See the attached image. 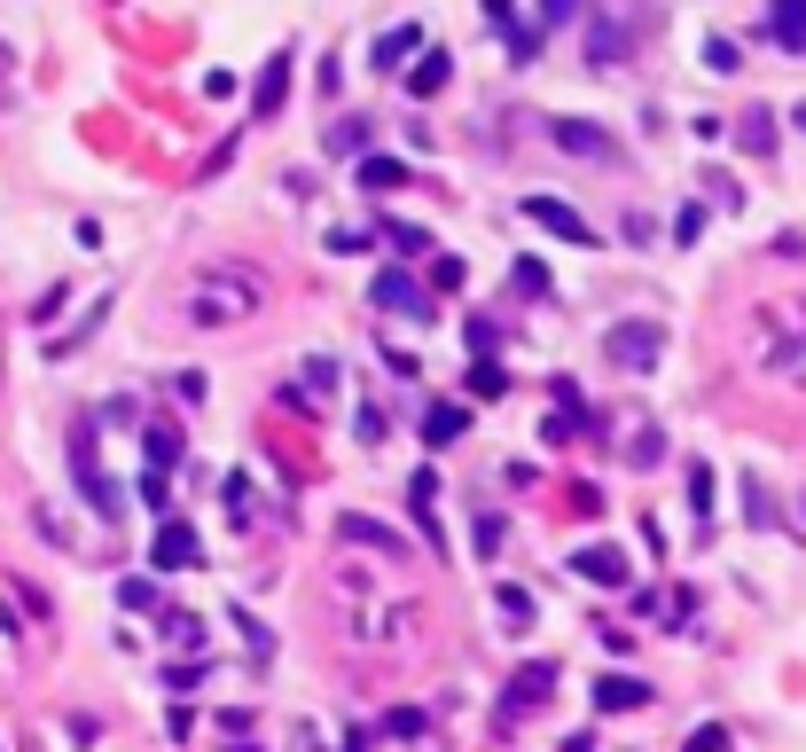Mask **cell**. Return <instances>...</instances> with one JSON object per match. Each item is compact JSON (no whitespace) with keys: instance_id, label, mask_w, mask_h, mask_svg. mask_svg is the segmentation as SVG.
Returning a JSON list of instances; mask_svg holds the SVG:
<instances>
[{"instance_id":"obj_1","label":"cell","mask_w":806,"mask_h":752,"mask_svg":"<svg viewBox=\"0 0 806 752\" xmlns=\"http://www.w3.org/2000/svg\"><path fill=\"white\" fill-rule=\"evenodd\" d=\"M258 306H266V283L251 267H197L181 290V321H197V329H235Z\"/></svg>"},{"instance_id":"obj_2","label":"cell","mask_w":806,"mask_h":752,"mask_svg":"<svg viewBox=\"0 0 806 752\" xmlns=\"http://www.w3.org/2000/svg\"><path fill=\"white\" fill-rule=\"evenodd\" d=\"M71 478H78V494L95 501V518H126V494L110 486V470H103V447H95V424H78L71 432Z\"/></svg>"},{"instance_id":"obj_3","label":"cell","mask_w":806,"mask_h":752,"mask_svg":"<svg viewBox=\"0 0 806 752\" xmlns=\"http://www.w3.org/2000/svg\"><path fill=\"white\" fill-rule=\"evenodd\" d=\"M658 353H666V329L658 321H618V329H603V361L626 369V377L658 369Z\"/></svg>"},{"instance_id":"obj_4","label":"cell","mask_w":806,"mask_h":752,"mask_svg":"<svg viewBox=\"0 0 806 752\" xmlns=\"http://www.w3.org/2000/svg\"><path fill=\"white\" fill-rule=\"evenodd\" d=\"M369 306H377V314H400V321H438V314H431V290H423L407 267H377Z\"/></svg>"},{"instance_id":"obj_5","label":"cell","mask_w":806,"mask_h":752,"mask_svg":"<svg viewBox=\"0 0 806 752\" xmlns=\"http://www.w3.org/2000/svg\"><path fill=\"white\" fill-rule=\"evenodd\" d=\"M517 212H524L532 227H549L556 243H572V251H595V227H587V220H580L572 204H556V197H524Z\"/></svg>"},{"instance_id":"obj_6","label":"cell","mask_w":806,"mask_h":752,"mask_svg":"<svg viewBox=\"0 0 806 752\" xmlns=\"http://www.w3.org/2000/svg\"><path fill=\"white\" fill-rule=\"evenodd\" d=\"M149 564H157V572H197V564H204V541H197V526L165 518V526H157V541H149Z\"/></svg>"},{"instance_id":"obj_7","label":"cell","mask_w":806,"mask_h":752,"mask_svg":"<svg viewBox=\"0 0 806 752\" xmlns=\"http://www.w3.org/2000/svg\"><path fill=\"white\" fill-rule=\"evenodd\" d=\"M290 47H275V55H266L258 63V78H251V118H283V103H290Z\"/></svg>"},{"instance_id":"obj_8","label":"cell","mask_w":806,"mask_h":752,"mask_svg":"<svg viewBox=\"0 0 806 752\" xmlns=\"http://www.w3.org/2000/svg\"><path fill=\"white\" fill-rule=\"evenodd\" d=\"M572 572L587 580V589H626V580H635L626 549H611V541H587V549H572Z\"/></svg>"},{"instance_id":"obj_9","label":"cell","mask_w":806,"mask_h":752,"mask_svg":"<svg viewBox=\"0 0 806 752\" xmlns=\"http://www.w3.org/2000/svg\"><path fill=\"white\" fill-rule=\"evenodd\" d=\"M337 541H352V549H377L384 564H407V541H400L392 526H377V518H361V510H344V518H337Z\"/></svg>"},{"instance_id":"obj_10","label":"cell","mask_w":806,"mask_h":752,"mask_svg":"<svg viewBox=\"0 0 806 752\" xmlns=\"http://www.w3.org/2000/svg\"><path fill=\"white\" fill-rule=\"evenodd\" d=\"M556 149H564V157H595V165H618V141H611L595 118H556Z\"/></svg>"},{"instance_id":"obj_11","label":"cell","mask_w":806,"mask_h":752,"mask_svg":"<svg viewBox=\"0 0 806 752\" xmlns=\"http://www.w3.org/2000/svg\"><path fill=\"white\" fill-rule=\"evenodd\" d=\"M549 690H556V666H549V658H532V666H517V675H509V698H501V713H532Z\"/></svg>"},{"instance_id":"obj_12","label":"cell","mask_w":806,"mask_h":752,"mask_svg":"<svg viewBox=\"0 0 806 752\" xmlns=\"http://www.w3.org/2000/svg\"><path fill=\"white\" fill-rule=\"evenodd\" d=\"M767 40L806 55V0H767Z\"/></svg>"},{"instance_id":"obj_13","label":"cell","mask_w":806,"mask_h":752,"mask_svg":"<svg viewBox=\"0 0 806 752\" xmlns=\"http://www.w3.org/2000/svg\"><path fill=\"white\" fill-rule=\"evenodd\" d=\"M587 63H595V71H618V63H626V24H618V17H595V24H587Z\"/></svg>"},{"instance_id":"obj_14","label":"cell","mask_w":806,"mask_h":752,"mask_svg":"<svg viewBox=\"0 0 806 752\" xmlns=\"http://www.w3.org/2000/svg\"><path fill=\"white\" fill-rule=\"evenodd\" d=\"M463 432H470V407H463V400H438V407L423 415V447H455Z\"/></svg>"},{"instance_id":"obj_15","label":"cell","mask_w":806,"mask_h":752,"mask_svg":"<svg viewBox=\"0 0 806 752\" xmlns=\"http://www.w3.org/2000/svg\"><path fill=\"white\" fill-rule=\"evenodd\" d=\"M446 71H455V55H446V47H423V55H415V71H407V95H415V103H431V95L446 87Z\"/></svg>"},{"instance_id":"obj_16","label":"cell","mask_w":806,"mask_h":752,"mask_svg":"<svg viewBox=\"0 0 806 752\" xmlns=\"http://www.w3.org/2000/svg\"><path fill=\"white\" fill-rule=\"evenodd\" d=\"M595 706H603V713H626V706H650V682H643V675H603V682H595Z\"/></svg>"},{"instance_id":"obj_17","label":"cell","mask_w":806,"mask_h":752,"mask_svg":"<svg viewBox=\"0 0 806 752\" xmlns=\"http://www.w3.org/2000/svg\"><path fill=\"white\" fill-rule=\"evenodd\" d=\"M361 189H369V197L407 189V165H400V157H384V149H369V157H361Z\"/></svg>"},{"instance_id":"obj_18","label":"cell","mask_w":806,"mask_h":752,"mask_svg":"<svg viewBox=\"0 0 806 752\" xmlns=\"http://www.w3.org/2000/svg\"><path fill=\"white\" fill-rule=\"evenodd\" d=\"M407 501H415V526H423V541H431V549H446V533H438V510H431V501H438V478H431V470H415Z\"/></svg>"},{"instance_id":"obj_19","label":"cell","mask_w":806,"mask_h":752,"mask_svg":"<svg viewBox=\"0 0 806 752\" xmlns=\"http://www.w3.org/2000/svg\"><path fill=\"white\" fill-rule=\"evenodd\" d=\"M415 47H423V32H415V24H392V32H384V40L369 47V63H377V71H400V63H407Z\"/></svg>"},{"instance_id":"obj_20","label":"cell","mask_w":806,"mask_h":752,"mask_svg":"<svg viewBox=\"0 0 806 752\" xmlns=\"http://www.w3.org/2000/svg\"><path fill=\"white\" fill-rule=\"evenodd\" d=\"M377 243H392L400 260H423V251H431V227H415V220H377Z\"/></svg>"},{"instance_id":"obj_21","label":"cell","mask_w":806,"mask_h":752,"mask_svg":"<svg viewBox=\"0 0 806 752\" xmlns=\"http://www.w3.org/2000/svg\"><path fill=\"white\" fill-rule=\"evenodd\" d=\"M141 447H149V470H172V463H181V432H172V424H149Z\"/></svg>"},{"instance_id":"obj_22","label":"cell","mask_w":806,"mask_h":752,"mask_svg":"<svg viewBox=\"0 0 806 752\" xmlns=\"http://www.w3.org/2000/svg\"><path fill=\"white\" fill-rule=\"evenodd\" d=\"M704 71H721V78H736V71H744V55H736V40H721V32H712V40H704Z\"/></svg>"},{"instance_id":"obj_23","label":"cell","mask_w":806,"mask_h":752,"mask_svg":"<svg viewBox=\"0 0 806 752\" xmlns=\"http://www.w3.org/2000/svg\"><path fill=\"white\" fill-rule=\"evenodd\" d=\"M329 149H344V157H369V118H344V126H329Z\"/></svg>"},{"instance_id":"obj_24","label":"cell","mask_w":806,"mask_h":752,"mask_svg":"<svg viewBox=\"0 0 806 752\" xmlns=\"http://www.w3.org/2000/svg\"><path fill=\"white\" fill-rule=\"evenodd\" d=\"M689 510H697V526L712 518V463H689Z\"/></svg>"},{"instance_id":"obj_25","label":"cell","mask_w":806,"mask_h":752,"mask_svg":"<svg viewBox=\"0 0 806 752\" xmlns=\"http://www.w3.org/2000/svg\"><path fill=\"white\" fill-rule=\"evenodd\" d=\"M298 377H306V384H298V400H314V392L329 400V392H337V361H306Z\"/></svg>"},{"instance_id":"obj_26","label":"cell","mask_w":806,"mask_h":752,"mask_svg":"<svg viewBox=\"0 0 806 752\" xmlns=\"http://www.w3.org/2000/svg\"><path fill=\"white\" fill-rule=\"evenodd\" d=\"M470 392H478V400H501V392H509V369H501V361H478V369H470Z\"/></svg>"},{"instance_id":"obj_27","label":"cell","mask_w":806,"mask_h":752,"mask_svg":"<svg viewBox=\"0 0 806 752\" xmlns=\"http://www.w3.org/2000/svg\"><path fill=\"white\" fill-rule=\"evenodd\" d=\"M501 40H509V63H532V55H541V24H509Z\"/></svg>"},{"instance_id":"obj_28","label":"cell","mask_w":806,"mask_h":752,"mask_svg":"<svg viewBox=\"0 0 806 752\" xmlns=\"http://www.w3.org/2000/svg\"><path fill=\"white\" fill-rule=\"evenodd\" d=\"M541 439H549V447H572V439H580V407H556L549 424H541Z\"/></svg>"},{"instance_id":"obj_29","label":"cell","mask_w":806,"mask_h":752,"mask_svg":"<svg viewBox=\"0 0 806 752\" xmlns=\"http://www.w3.org/2000/svg\"><path fill=\"white\" fill-rule=\"evenodd\" d=\"M494 604H501V619L532 627V596H524V589H509V580H501V589H494Z\"/></svg>"},{"instance_id":"obj_30","label":"cell","mask_w":806,"mask_h":752,"mask_svg":"<svg viewBox=\"0 0 806 752\" xmlns=\"http://www.w3.org/2000/svg\"><path fill=\"white\" fill-rule=\"evenodd\" d=\"M369 243H377V227H329V251H344V260H361Z\"/></svg>"},{"instance_id":"obj_31","label":"cell","mask_w":806,"mask_h":752,"mask_svg":"<svg viewBox=\"0 0 806 752\" xmlns=\"http://www.w3.org/2000/svg\"><path fill=\"white\" fill-rule=\"evenodd\" d=\"M744 149H760V157L775 149V118H767V110H752V118H744Z\"/></svg>"},{"instance_id":"obj_32","label":"cell","mask_w":806,"mask_h":752,"mask_svg":"<svg viewBox=\"0 0 806 752\" xmlns=\"http://www.w3.org/2000/svg\"><path fill=\"white\" fill-rule=\"evenodd\" d=\"M517 290H524V298H549V267H541V260H517Z\"/></svg>"},{"instance_id":"obj_33","label":"cell","mask_w":806,"mask_h":752,"mask_svg":"<svg viewBox=\"0 0 806 752\" xmlns=\"http://www.w3.org/2000/svg\"><path fill=\"white\" fill-rule=\"evenodd\" d=\"M697 235H704V204H681L674 212V243H697Z\"/></svg>"},{"instance_id":"obj_34","label":"cell","mask_w":806,"mask_h":752,"mask_svg":"<svg viewBox=\"0 0 806 752\" xmlns=\"http://www.w3.org/2000/svg\"><path fill=\"white\" fill-rule=\"evenodd\" d=\"M494 346H501V321H470V353L494 361Z\"/></svg>"},{"instance_id":"obj_35","label":"cell","mask_w":806,"mask_h":752,"mask_svg":"<svg viewBox=\"0 0 806 752\" xmlns=\"http://www.w3.org/2000/svg\"><path fill=\"white\" fill-rule=\"evenodd\" d=\"M118 604H126V612H149L157 589H149V580H118Z\"/></svg>"},{"instance_id":"obj_36","label":"cell","mask_w":806,"mask_h":752,"mask_svg":"<svg viewBox=\"0 0 806 752\" xmlns=\"http://www.w3.org/2000/svg\"><path fill=\"white\" fill-rule=\"evenodd\" d=\"M666 447H658V432H635V447H626V463H635V470H650Z\"/></svg>"},{"instance_id":"obj_37","label":"cell","mask_w":806,"mask_h":752,"mask_svg":"<svg viewBox=\"0 0 806 752\" xmlns=\"http://www.w3.org/2000/svg\"><path fill=\"white\" fill-rule=\"evenodd\" d=\"M580 17V0H541V32H556V24H572Z\"/></svg>"},{"instance_id":"obj_38","label":"cell","mask_w":806,"mask_h":752,"mask_svg":"<svg viewBox=\"0 0 806 752\" xmlns=\"http://www.w3.org/2000/svg\"><path fill=\"white\" fill-rule=\"evenodd\" d=\"M689 752H729V729H721V721H704V729L689 737Z\"/></svg>"},{"instance_id":"obj_39","label":"cell","mask_w":806,"mask_h":752,"mask_svg":"<svg viewBox=\"0 0 806 752\" xmlns=\"http://www.w3.org/2000/svg\"><path fill=\"white\" fill-rule=\"evenodd\" d=\"M478 549H486V557L501 549V510H478Z\"/></svg>"},{"instance_id":"obj_40","label":"cell","mask_w":806,"mask_h":752,"mask_svg":"<svg viewBox=\"0 0 806 752\" xmlns=\"http://www.w3.org/2000/svg\"><path fill=\"white\" fill-rule=\"evenodd\" d=\"M384 729H392V737H423V713H415V706H400V713H384Z\"/></svg>"},{"instance_id":"obj_41","label":"cell","mask_w":806,"mask_h":752,"mask_svg":"<svg viewBox=\"0 0 806 752\" xmlns=\"http://www.w3.org/2000/svg\"><path fill=\"white\" fill-rule=\"evenodd\" d=\"M486 24H494V32H509V24H517V0H486Z\"/></svg>"},{"instance_id":"obj_42","label":"cell","mask_w":806,"mask_h":752,"mask_svg":"<svg viewBox=\"0 0 806 752\" xmlns=\"http://www.w3.org/2000/svg\"><path fill=\"white\" fill-rule=\"evenodd\" d=\"M564 752H595V744H587V737H572V744H564Z\"/></svg>"}]
</instances>
